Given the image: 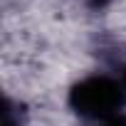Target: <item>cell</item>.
I'll list each match as a JSON object with an SVG mask.
<instances>
[{
  "instance_id": "cell-1",
  "label": "cell",
  "mask_w": 126,
  "mask_h": 126,
  "mask_svg": "<svg viewBox=\"0 0 126 126\" xmlns=\"http://www.w3.org/2000/svg\"><path fill=\"white\" fill-rule=\"evenodd\" d=\"M67 104L84 126H126V87L121 77L87 74L69 87Z\"/></svg>"
},
{
  "instance_id": "cell-2",
  "label": "cell",
  "mask_w": 126,
  "mask_h": 126,
  "mask_svg": "<svg viewBox=\"0 0 126 126\" xmlns=\"http://www.w3.org/2000/svg\"><path fill=\"white\" fill-rule=\"evenodd\" d=\"M3 126H25V109L10 96L3 101Z\"/></svg>"
},
{
  "instance_id": "cell-3",
  "label": "cell",
  "mask_w": 126,
  "mask_h": 126,
  "mask_svg": "<svg viewBox=\"0 0 126 126\" xmlns=\"http://www.w3.org/2000/svg\"><path fill=\"white\" fill-rule=\"evenodd\" d=\"M79 3L84 8H89V10H104V8H109L114 3V0H79Z\"/></svg>"
},
{
  "instance_id": "cell-4",
  "label": "cell",
  "mask_w": 126,
  "mask_h": 126,
  "mask_svg": "<svg viewBox=\"0 0 126 126\" xmlns=\"http://www.w3.org/2000/svg\"><path fill=\"white\" fill-rule=\"evenodd\" d=\"M121 82H124V87H126V64H124V72H121Z\"/></svg>"
}]
</instances>
